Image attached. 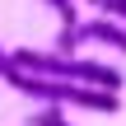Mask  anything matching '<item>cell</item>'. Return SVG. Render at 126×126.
Listing matches in <instances>:
<instances>
[{"mask_svg":"<svg viewBox=\"0 0 126 126\" xmlns=\"http://www.w3.org/2000/svg\"><path fill=\"white\" fill-rule=\"evenodd\" d=\"M75 37H79V42H103V47H117V51H126V23H117V19H103V14H98V19H89V23L79 19V23H75Z\"/></svg>","mask_w":126,"mask_h":126,"instance_id":"3","label":"cell"},{"mask_svg":"<svg viewBox=\"0 0 126 126\" xmlns=\"http://www.w3.org/2000/svg\"><path fill=\"white\" fill-rule=\"evenodd\" d=\"M103 19H117V23H126V0H89Z\"/></svg>","mask_w":126,"mask_h":126,"instance_id":"5","label":"cell"},{"mask_svg":"<svg viewBox=\"0 0 126 126\" xmlns=\"http://www.w3.org/2000/svg\"><path fill=\"white\" fill-rule=\"evenodd\" d=\"M9 61L28 75H42V79H70V84H94V89L122 94V70L108 65V61L61 56V51H9Z\"/></svg>","mask_w":126,"mask_h":126,"instance_id":"2","label":"cell"},{"mask_svg":"<svg viewBox=\"0 0 126 126\" xmlns=\"http://www.w3.org/2000/svg\"><path fill=\"white\" fill-rule=\"evenodd\" d=\"M0 79L9 89H19L23 98H37V103H51V108H89V112H117L122 108V94H108V89H94V84H70V79H42V75L19 70L9 56L0 61Z\"/></svg>","mask_w":126,"mask_h":126,"instance_id":"1","label":"cell"},{"mask_svg":"<svg viewBox=\"0 0 126 126\" xmlns=\"http://www.w3.org/2000/svg\"><path fill=\"white\" fill-rule=\"evenodd\" d=\"M42 5H51V9H56V19H61V28H70V23H79V5H75V0H42Z\"/></svg>","mask_w":126,"mask_h":126,"instance_id":"4","label":"cell"},{"mask_svg":"<svg viewBox=\"0 0 126 126\" xmlns=\"http://www.w3.org/2000/svg\"><path fill=\"white\" fill-rule=\"evenodd\" d=\"M5 56H9V51H5V47H0V61H5Z\"/></svg>","mask_w":126,"mask_h":126,"instance_id":"8","label":"cell"},{"mask_svg":"<svg viewBox=\"0 0 126 126\" xmlns=\"http://www.w3.org/2000/svg\"><path fill=\"white\" fill-rule=\"evenodd\" d=\"M51 126H70V122H65V117H61V112H51Z\"/></svg>","mask_w":126,"mask_h":126,"instance_id":"7","label":"cell"},{"mask_svg":"<svg viewBox=\"0 0 126 126\" xmlns=\"http://www.w3.org/2000/svg\"><path fill=\"white\" fill-rule=\"evenodd\" d=\"M51 112H56V108H47V112H37V117H33V126H51Z\"/></svg>","mask_w":126,"mask_h":126,"instance_id":"6","label":"cell"}]
</instances>
